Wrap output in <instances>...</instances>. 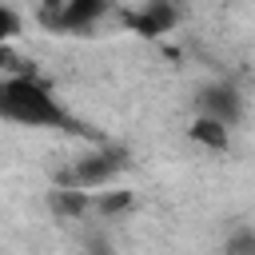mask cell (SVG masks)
Instances as JSON below:
<instances>
[{"label": "cell", "instance_id": "1", "mask_svg": "<svg viewBox=\"0 0 255 255\" xmlns=\"http://www.w3.org/2000/svg\"><path fill=\"white\" fill-rule=\"evenodd\" d=\"M0 116L20 128H52V131H84L80 120L60 104L52 84L36 72H12L0 80Z\"/></svg>", "mask_w": 255, "mask_h": 255}, {"label": "cell", "instance_id": "2", "mask_svg": "<svg viewBox=\"0 0 255 255\" xmlns=\"http://www.w3.org/2000/svg\"><path fill=\"white\" fill-rule=\"evenodd\" d=\"M124 167H128V151H124V147H96V151L80 155V159L72 163V171L60 175L56 187H76V191L96 195V191L112 187V183L120 179Z\"/></svg>", "mask_w": 255, "mask_h": 255}, {"label": "cell", "instance_id": "3", "mask_svg": "<svg viewBox=\"0 0 255 255\" xmlns=\"http://www.w3.org/2000/svg\"><path fill=\"white\" fill-rule=\"evenodd\" d=\"M104 12H108L104 0H60V4L40 8V20H44L52 32H84V28H92Z\"/></svg>", "mask_w": 255, "mask_h": 255}, {"label": "cell", "instance_id": "4", "mask_svg": "<svg viewBox=\"0 0 255 255\" xmlns=\"http://www.w3.org/2000/svg\"><path fill=\"white\" fill-rule=\"evenodd\" d=\"M199 116H207L223 128H235L243 120V96L231 84H211V88L199 92Z\"/></svg>", "mask_w": 255, "mask_h": 255}, {"label": "cell", "instance_id": "5", "mask_svg": "<svg viewBox=\"0 0 255 255\" xmlns=\"http://www.w3.org/2000/svg\"><path fill=\"white\" fill-rule=\"evenodd\" d=\"M124 20H128V28H135L139 36H159V32H171V28H175L179 12H175L171 4H163V0H151V4H143V8H131Z\"/></svg>", "mask_w": 255, "mask_h": 255}, {"label": "cell", "instance_id": "6", "mask_svg": "<svg viewBox=\"0 0 255 255\" xmlns=\"http://www.w3.org/2000/svg\"><path fill=\"white\" fill-rule=\"evenodd\" d=\"M187 135H191V143H199L203 151H215V155H223L231 147V128H223V124H215L207 116H195L191 128H187Z\"/></svg>", "mask_w": 255, "mask_h": 255}, {"label": "cell", "instance_id": "7", "mask_svg": "<svg viewBox=\"0 0 255 255\" xmlns=\"http://www.w3.org/2000/svg\"><path fill=\"white\" fill-rule=\"evenodd\" d=\"M48 207H52V215L80 219V215L92 211V195L88 191H76V187H52L48 191Z\"/></svg>", "mask_w": 255, "mask_h": 255}, {"label": "cell", "instance_id": "8", "mask_svg": "<svg viewBox=\"0 0 255 255\" xmlns=\"http://www.w3.org/2000/svg\"><path fill=\"white\" fill-rule=\"evenodd\" d=\"M131 203H135V195L124 191V187H104V191L92 195V211L104 215V219H112V215H120V211H131Z\"/></svg>", "mask_w": 255, "mask_h": 255}, {"label": "cell", "instance_id": "9", "mask_svg": "<svg viewBox=\"0 0 255 255\" xmlns=\"http://www.w3.org/2000/svg\"><path fill=\"white\" fill-rule=\"evenodd\" d=\"M16 32H20V16H16V8H12V4H0V40L8 44Z\"/></svg>", "mask_w": 255, "mask_h": 255}]
</instances>
